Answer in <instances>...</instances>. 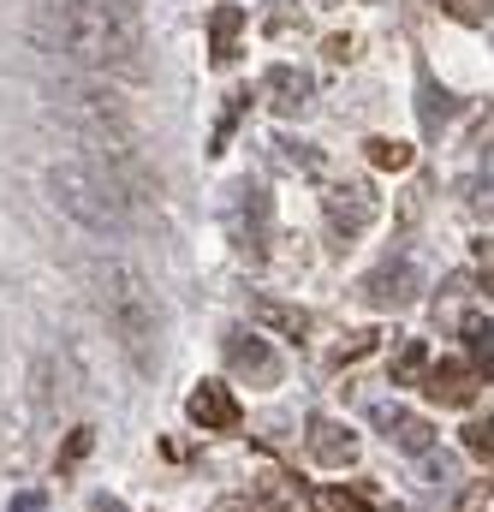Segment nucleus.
Instances as JSON below:
<instances>
[{"label": "nucleus", "instance_id": "nucleus-1", "mask_svg": "<svg viewBox=\"0 0 494 512\" xmlns=\"http://www.w3.org/2000/svg\"><path fill=\"white\" fill-rule=\"evenodd\" d=\"M24 36L78 72L149 78V60H143L149 48H143V24L131 0H30Z\"/></svg>", "mask_w": 494, "mask_h": 512}, {"label": "nucleus", "instance_id": "nucleus-2", "mask_svg": "<svg viewBox=\"0 0 494 512\" xmlns=\"http://www.w3.org/2000/svg\"><path fill=\"white\" fill-rule=\"evenodd\" d=\"M78 280H84L96 316L108 322V334L120 340V352L149 376V370L161 364L167 316H161V298H155V286L143 280V268H131L125 256H96V262L78 268Z\"/></svg>", "mask_w": 494, "mask_h": 512}, {"label": "nucleus", "instance_id": "nucleus-3", "mask_svg": "<svg viewBox=\"0 0 494 512\" xmlns=\"http://www.w3.org/2000/svg\"><path fill=\"white\" fill-rule=\"evenodd\" d=\"M42 191L84 233H125L131 227V209H137V197L114 179V167L96 161V155H60V161H48Z\"/></svg>", "mask_w": 494, "mask_h": 512}, {"label": "nucleus", "instance_id": "nucleus-4", "mask_svg": "<svg viewBox=\"0 0 494 512\" xmlns=\"http://www.w3.org/2000/svg\"><path fill=\"white\" fill-rule=\"evenodd\" d=\"M54 114L78 131L90 149H96V143H137V120H131L125 96H114L108 84L66 78V84L54 90Z\"/></svg>", "mask_w": 494, "mask_h": 512}, {"label": "nucleus", "instance_id": "nucleus-5", "mask_svg": "<svg viewBox=\"0 0 494 512\" xmlns=\"http://www.w3.org/2000/svg\"><path fill=\"white\" fill-rule=\"evenodd\" d=\"M322 215H328V227H334V233L358 239L375 215H381V203H375V185H370V179H352V173L328 179V185H322Z\"/></svg>", "mask_w": 494, "mask_h": 512}, {"label": "nucleus", "instance_id": "nucleus-6", "mask_svg": "<svg viewBox=\"0 0 494 512\" xmlns=\"http://www.w3.org/2000/svg\"><path fill=\"white\" fill-rule=\"evenodd\" d=\"M423 393H429L435 405H447V411H471V405H477V393H483V376H477L465 358H441V364H429Z\"/></svg>", "mask_w": 494, "mask_h": 512}, {"label": "nucleus", "instance_id": "nucleus-7", "mask_svg": "<svg viewBox=\"0 0 494 512\" xmlns=\"http://www.w3.org/2000/svg\"><path fill=\"white\" fill-rule=\"evenodd\" d=\"M358 292L370 298L375 310H405V304H417L423 274H417L411 262H381L375 274H364V280H358Z\"/></svg>", "mask_w": 494, "mask_h": 512}, {"label": "nucleus", "instance_id": "nucleus-8", "mask_svg": "<svg viewBox=\"0 0 494 512\" xmlns=\"http://www.w3.org/2000/svg\"><path fill=\"white\" fill-rule=\"evenodd\" d=\"M185 417H191L197 429H209V435H227V429L245 423V411H239V399H233L227 382H197L191 399H185Z\"/></svg>", "mask_w": 494, "mask_h": 512}, {"label": "nucleus", "instance_id": "nucleus-9", "mask_svg": "<svg viewBox=\"0 0 494 512\" xmlns=\"http://www.w3.org/2000/svg\"><path fill=\"white\" fill-rule=\"evenodd\" d=\"M304 447H310V459H316L322 471H352V465H358V435H352V423H340V417H310Z\"/></svg>", "mask_w": 494, "mask_h": 512}, {"label": "nucleus", "instance_id": "nucleus-10", "mask_svg": "<svg viewBox=\"0 0 494 512\" xmlns=\"http://www.w3.org/2000/svg\"><path fill=\"white\" fill-rule=\"evenodd\" d=\"M239 203H233V245H239V256L245 262H262V245H268V197L256 191V185H239L233 191Z\"/></svg>", "mask_w": 494, "mask_h": 512}, {"label": "nucleus", "instance_id": "nucleus-11", "mask_svg": "<svg viewBox=\"0 0 494 512\" xmlns=\"http://www.w3.org/2000/svg\"><path fill=\"white\" fill-rule=\"evenodd\" d=\"M375 429L387 435V447H399V453H411V459L435 453V423L417 417V411H405V405H381V411H375Z\"/></svg>", "mask_w": 494, "mask_h": 512}, {"label": "nucleus", "instance_id": "nucleus-12", "mask_svg": "<svg viewBox=\"0 0 494 512\" xmlns=\"http://www.w3.org/2000/svg\"><path fill=\"white\" fill-rule=\"evenodd\" d=\"M227 370H233L239 382H256V387L280 382V358H274L268 340H256V334H227Z\"/></svg>", "mask_w": 494, "mask_h": 512}, {"label": "nucleus", "instance_id": "nucleus-13", "mask_svg": "<svg viewBox=\"0 0 494 512\" xmlns=\"http://www.w3.org/2000/svg\"><path fill=\"white\" fill-rule=\"evenodd\" d=\"M262 96H268V108H274L280 120H292V114L310 108V78H304L298 66H268V72H262Z\"/></svg>", "mask_w": 494, "mask_h": 512}, {"label": "nucleus", "instance_id": "nucleus-14", "mask_svg": "<svg viewBox=\"0 0 494 512\" xmlns=\"http://www.w3.org/2000/svg\"><path fill=\"white\" fill-rule=\"evenodd\" d=\"M250 316H256V328H268V334H286V340H304L316 322H310V310L304 304H286V298H256L250 304Z\"/></svg>", "mask_w": 494, "mask_h": 512}, {"label": "nucleus", "instance_id": "nucleus-15", "mask_svg": "<svg viewBox=\"0 0 494 512\" xmlns=\"http://www.w3.org/2000/svg\"><path fill=\"white\" fill-rule=\"evenodd\" d=\"M239 30H245V12L239 6H215L209 12V54H215V66H227L239 54Z\"/></svg>", "mask_w": 494, "mask_h": 512}, {"label": "nucleus", "instance_id": "nucleus-16", "mask_svg": "<svg viewBox=\"0 0 494 512\" xmlns=\"http://www.w3.org/2000/svg\"><path fill=\"white\" fill-rule=\"evenodd\" d=\"M465 364L489 382L494 376V322L489 316H465Z\"/></svg>", "mask_w": 494, "mask_h": 512}, {"label": "nucleus", "instance_id": "nucleus-17", "mask_svg": "<svg viewBox=\"0 0 494 512\" xmlns=\"http://www.w3.org/2000/svg\"><path fill=\"white\" fill-rule=\"evenodd\" d=\"M429 364H435V358H429V346H423V340H405V346L393 352L387 376H393V387H417L423 376H429Z\"/></svg>", "mask_w": 494, "mask_h": 512}, {"label": "nucleus", "instance_id": "nucleus-18", "mask_svg": "<svg viewBox=\"0 0 494 512\" xmlns=\"http://www.w3.org/2000/svg\"><path fill=\"white\" fill-rule=\"evenodd\" d=\"M459 441H465V453H471V459L494 465V411H489V417H471V423L459 429Z\"/></svg>", "mask_w": 494, "mask_h": 512}, {"label": "nucleus", "instance_id": "nucleus-19", "mask_svg": "<svg viewBox=\"0 0 494 512\" xmlns=\"http://www.w3.org/2000/svg\"><path fill=\"white\" fill-rule=\"evenodd\" d=\"M364 149H370V161L381 173H405L411 167V143H399V137H370Z\"/></svg>", "mask_w": 494, "mask_h": 512}, {"label": "nucleus", "instance_id": "nucleus-20", "mask_svg": "<svg viewBox=\"0 0 494 512\" xmlns=\"http://www.w3.org/2000/svg\"><path fill=\"white\" fill-rule=\"evenodd\" d=\"M316 512H364V501H352V495H340V489H316Z\"/></svg>", "mask_w": 494, "mask_h": 512}, {"label": "nucleus", "instance_id": "nucleus-21", "mask_svg": "<svg viewBox=\"0 0 494 512\" xmlns=\"http://www.w3.org/2000/svg\"><path fill=\"white\" fill-rule=\"evenodd\" d=\"M459 512H494V483H471L459 495Z\"/></svg>", "mask_w": 494, "mask_h": 512}, {"label": "nucleus", "instance_id": "nucleus-22", "mask_svg": "<svg viewBox=\"0 0 494 512\" xmlns=\"http://www.w3.org/2000/svg\"><path fill=\"white\" fill-rule=\"evenodd\" d=\"M477 286L494 298V239H477Z\"/></svg>", "mask_w": 494, "mask_h": 512}, {"label": "nucleus", "instance_id": "nucleus-23", "mask_svg": "<svg viewBox=\"0 0 494 512\" xmlns=\"http://www.w3.org/2000/svg\"><path fill=\"white\" fill-rule=\"evenodd\" d=\"M370 346H375V334H370V328H358V334H346V340H340V352H334V358H340V364H352V358H364Z\"/></svg>", "mask_w": 494, "mask_h": 512}, {"label": "nucleus", "instance_id": "nucleus-24", "mask_svg": "<svg viewBox=\"0 0 494 512\" xmlns=\"http://www.w3.org/2000/svg\"><path fill=\"white\" fill-rule=\"evenodd\" d=\"M447 12H453L459 24H483V18H489V0H447Z\"/></svg>", "mask_w": 494, "mask_h": 512}, {"label": "nucleus", "instance_id": "nucleus-25", "mask_svg": "<svg viewBox=\"0 0 494 512\" xmlns=\"http://www.w3.org/2000/svg\"><path fill=\"white\" fill-rule=\"evenodd\" d=\"M90 435H96V429H72V441H66V453H60V465H78V459L90 453Z\"/></svg>", "mask_w": 494, "mask_h": 512}, {"label": "nucleus", "instance_id": "nucleus-26", "mask_svg": "<svg viewBox=\"0 0 494 512\" xmlns=\"http://www.w3.org/2000/svg\"><path fill=\"white\" fill-rule=\"evenodd\" d=\"M352 54H358V36H328V60L334 66H346Z\"/></svg>", "mask_w": 494, "mask_h": 512}, {"label": "nucleus", "instance_id": "nucleus-27", "mask_svg": "<svg viewBox=\"0 0 494 512\" xmlns=\"http://www.w3.org/2000/svg\"><path fill=\"white\" fill-rule=\"evenodd\" d=\"M209 512H268L262 501H250V495H233V501H215Z\"/></svg>", "mask_w": 494, "mask_h": 512}, {"label": "nucleus", "instance_id": "nucleus-28", "mask_svg": "<svg viewBox=\"0 0 494 512\" xmlns=\"http://www.w3.org/2000/svg\"><path fill=\"white\" fill-rule=\"evenodd\" d=\"M96 512H125L120 501H96Z\"/></svg>", "mask_w": 494, "mask_h": 512}]
</instances>
